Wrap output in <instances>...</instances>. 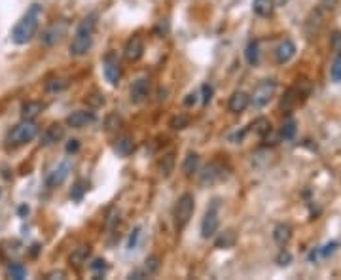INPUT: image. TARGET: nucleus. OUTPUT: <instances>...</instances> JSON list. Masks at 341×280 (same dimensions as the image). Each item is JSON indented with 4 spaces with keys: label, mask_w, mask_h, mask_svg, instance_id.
<instances>
[{
    "label": "nucleus",
    "mask_w": 341,
    "mask_h": 280,
    "mask_svg": "<svg viewBox=\"0 0 341 280\" xmlns=\"http://www.w3.org/2000/svg\"><path fill=\"white\" fill-rule=\"evenodd\" d=\"M67 29H68L67 21H55V23H51V25L42 33L40 44L44 47H51L55 46V44H59V42L63 40V36L67 34Z\"/></svg>",
    "instance_id": "nucleus-9"
},
{
    "label": "nucleus",
    "mask_w": 341,
    "mask_h": 280,
    "mask_svg": "<svg viewBox=\"0 0 341 280\" xmlns=\"http://www.w3.org/2000/svg\"><path fill=\"white\" fill-rule=\"evenodd\" d=\"M199 154L195 152H190V154L184 157V163H182V173L186 178H194V174H197L199 171Z\"/></svg>",
    "instance_id": "nucleus-21"
},
{
    "label": "nucleus",
    "mask_w": 341,
    "mask_h": 280,
    "mask_svg": "<svg viewBox=\"0 0 341 280\" xmlns=\"http://www.w3.org/2000/svg\"><path fill=\"white\" fill-rule=\"evenodd\" d=\"M235 242H237V233L233 229H226V231L218 233V237L214 239V246L220 248V250H229V248L235 246Z\"/></svg>",
    "instance_id": "nucleus-20"
},
{
    "label": "nucleus",
    "mask_w": 341,
    "mask_h": 280,
    "mask_svg": "<svg viewBox=\"0 0 341 280\" xmlns=\"http://www.w3.org/2000/svg\"><path fill=\"white\" fill-rule=\"evenodd\" d=\"M95 15L84 17L80 21V25L74 33V38L70 42V55L72 57H84L89 53V49L93 46V34H95Z\"/></svg>",
    "instance_id": "nucleus-2"
},
{
    "label": "nucleus",
    "mask_w": 341,
    "mask_h": 280,
    "mask_svg": "<svg viewBox=\"0 0 341 280\" xmlns=\"http://www.w3.org/2000/svg\"><path fill=\"white\" fill-rule=\"evenodd\" d=\"M296 55V44L292 40H282L279 46H277V49H275V61L279 63V65H286V63H290V61L294 59Z\"/></svg>",
    "instance_id": "nucleus-18"
},
{
    "label": "nucleus",
    "mask_w": 341,
    "mask_h": 280,
    "mask_svg": "<svg viewBox=\"0 0 341 280\" xmlns=\"http://www.w3.org/2000/svg\"><path fill=\"white\" fill-rule=\"evenodd\" d=\"M89 267H91V271H104V269H107V261L104 260H95Z\"/></svg>",
    "instance_id": "nucleus-44"
},
{
    "label": "nucleus",
    "mask_w": 341,
    "mask_h": 280,
    "mask_svg": "<svg viewBox=\"0 0 341 280\" xmlns=\"http://www.w3.org/2000/svg\"><path fill=\"white\" fill-rule=\"evenodd\" d=\"M8 276H12L15 280H21L27 276V269L21 265V263H12V265L8 267Z\"/></svg>",
    "instance_id": "nucleus-33"
},
{
    "label": "nucleus",
    "mask_w": 341,
    "mask_h": 280,
    "mask_svg": "<svg viewBox=\"0 0 341 280\" xmlns=\"http://www.w3.org/2000/svg\"><path fill=\"white\" fill-rule=\"evenodd\" d=\"M309 93H311V83H309V80H305V78L298 80L281 99V110L282 112L290 114Z\"/></svg>",
    "instance_id": "nucleus-4"
},
{
    "label": "nucleus",
    "mask_w": 341,
    "mask_h": 280,
    "mask_svg": "<svg viewBox=\"0 0 341 280\" xmlns=\"http://www.w3.org/2000/svg\"><path fill=\"white\" fill-rule=\"evenodd\" d=\"M174 165H176V159H174V154H165L158 163V169H160V174L163 178H169L171 174L174 173Z\"/></svg>",
    "instance_id": "nucleus-25"
},
{
    "label": "nucleus",
    "mask_w": 341,
    "mask_h": 280,
    "mask_svg": "<svg viewBox=\"0 0 341 280\" xmlns=\"http://www.w3.org/2000/svg\"><path fill=\"white\" fill-rule=\"evenodd\" d=\"M68 174H70V163H68V161H61V163H57V167H55L51 173L47 174L46 186L47 187L61 186V184H63V182L68 178Z\"/></svg>",
    "instance_id": "nucleus-15"
},
{
    "label": "nucleus",
    "mask_w": 341,
    "mask_h": 280,
    "mask_svg": "<svg viewBox=\"0 0 341 280\" xmlns=\"http://www.w3.org/2000/svg\"><path fill=\"white\" fill-rule=\"evenodd\" d=\"M148 91H150V81L148 78H139L131 83V91H129V99L133 104H142L148 99Z\"/></svg>",
    "instance_id": "nucleus-16"
},
{
    "label": "nucleus",
    "mask_w": 341,
    "mask_h": 280,
    "mask_svg": "<svg viewBox=\"0 0 341 280\" xmlns=\"http://www.w3.org/2000/svg\"><path fill=\"white\" fill-rule=\"evenodd\" d=\"M337 4H339V0H319L317 8H321L324 14H330L337 8Z\"/></svg>",
    "instance_id": "nucleus-37"
},
{
    "label": "nucleus",
    "mask_w": 341,
    "mask_h": 280,
    "mask_svg": "<svg viewBox=\"0 0 341 280\" xmlns=\"http://www.w3.org/2000/svg\"><path fill=\"white\" fill-rule=\"evenodd\" d=\"M161 269V258L160 256H148L144 260V267H142V273L144 276H152Z\"/></svg>",
    "instance_id": "nucleus-30"
},
{
    "label": "nucleus",
    "mask_w": 341,
    "mask_h": 280,
    "mask_svg": "<svg viewBox=\"0 0 341 280\" xmlns=\"http://www.w3.org/2000/svg\"><path fill=\"white\" fill-rule=\"evenodd\" d=\"M67 87H68V81L65 80V78H49V80L46 81L44 89H46L47 93H61V91H65Z\"/></svg>",
    "instance_id": "nucleus-31"
},
{
    "label": "nucleus",
    "mask_w": 341,
    "mask_h": 280,
    "mask_svg": "<svg viewBox=\"0 0 341 280\" xmlns=\"http://www.w3.org/2000/svg\"><path fill=\"white\" fill-rule=\"evenodd\" d=\"M245 59L250 67H256L258 65V61H260V46H258V42H248L247 49H245Z\"/></svg>",
    "instance_id": "nucleus-29"
},
{
    "label": "nucleus",
    "mask_w": 341,
    "mask_h": 280,
    "mask_svg": "<svg viewBox=\"0 0 341 280\" xmlns=\"http://www.w3.org/2000/svg\"><path fill=\"white\" fill-rule=\"evenodd\" d=\"M102 74H104V78L110 86H118L120 83V78H121V65H120V59H118V55L114 53V51H108L104 55V61H102Z\"/></svg>",
    "instance_id": "nucleus-10"
},
{
    "label": "nucleus",
    "mask_w": 341,
    "mask_h": 280,
    "mask_svg": "<svg viewBox=\"0 0 341 280\" xmlns=\"http://www.w3.org/2000/svg\"><path fill=\"white\" fill-rule=\"evenodd\" d=\"M0 197H2V187H0Z\"/></svg>",
    "instance_id": "nucleus-47"
},
{
    "label": "nucleus",
    "mask_w": 341,
    "mask_h": 280,
    "mask_svg": "<svg viewBox=\"0 0 341 280\" xmlns=\"http://www.w3.org/2000/svg\"><path fill=\"white\" fill-rule=\"evenodd\" d=\"M123 55H125V59L131 61V63H137V61L142 59V55H144V40H142L141 36H131V38L125 42Z\"/></svg>",
    "instance_id": "nucleus-13"
},
{
    "label": "nucleus",
    "mask_w": 341,
    "mask_h": 280,
    "mask_svg": "<svg viewBox=\"0 0 341 280\" xmlns=\"http://www.w3.org/2000/svg\"><path fill=\"white\" fill-rule=\"evenodd\" d=\"M290 263H292V254L282 248L281 252H279V256H277V265H279V267H288Z\"/></svg>",
    "instance_id": "nucleus-38"
},
{
    "label": "nucleus",
    "mask_w": 341,
    "mask_h": 280,
    "mask_svg": "<svg viewBox=\"0 0 341 280\" xmlns=\"http://www.w3.org/2000/svg\"><path fill=\"white\" fill-rule=\"evenodd\" d=\"M89 254H91V246H89V244H82V246L74 248V252L70 254L68 261L74 263V265H82V263H86L87 261Z\"/></svg>",
    "instance_id": "nucleus-27"
},
{
    "label": "nucleus",
    "mask_w": 341,
    "mask_h": 280,
    "mask_svg": "<svg viewBox=\"0 0 341 280\" xmlns=\"http://www.w3.org/2000/svg\"><path fill=\"white\" fill-rule=\"evenodd\" d=\"M195 210V199L192 193H184L180 195V199L176 201L174 205V223L178 229H184V227L190 223L192 216H194Z\"/></svg>",
    "instance_id": "nucleus-5"
},
{
    "label": "nucleus",
    "mask_w": 341,
    "mask_h": 280,
    "mask_svg": "<svg viewBox=\"0 0 341 280\" xmlns=\"http://www.w3.org/2000/svg\"><path fill=\"white\" fill-rule=\"evenodd\" d=\"M80 150V142L76 138H72V140H68V144H67V154H76Z\"/></svg>",
    "instance_id": "nucleus-42"
},
{
    "label": "nucleus",
    "mask_w": 341,
    "mask_h": 280,
    "mask_svg": "<svg viewBox=\"0 0 341 280\" xmlns=\"http://www.w3.org/2000/svg\"><path fill=\"white\" fill-rule=\"evenodd\" d=\"M97 121V116L91 110H76L67 118V125L72 129H84V127L91 125Z\"/></svg>",
    "instance_id": "nucleus-12"
},
{
    "label": "nucleus",
    "mask_w": 341,
    "mask_h": 280,
    "mask_svg": "<svg viewBox=\"0 0 341 280\" xmlns=\"http://www.w3.org/2000/svg\"><path fill=\"white\" fill-rule=\"evenodd\" d=\"M227 176L226 169H224V163H220V161H211L208 165H205V169L199 173V184L203 187L207 186H213V184H216V182L224 180Z\"/></svg>",
    "instance_id": "nucleus-8"
},
{
    "label": "nucleus",
    "mask_w": 341,
    "mask_h": 280,
    "mask_svg": "<svg viewBox=\"0 0 341 280\" xmlns=\"http://www.w3.org/2000/svg\"><path fill=\"white\" fill-rule=\"evenodd\" d=\"M42 14H44L42 4H33L29 8L27 14L17 21V25L12 31V42L17 44V46H25V44L33 40L36 33H38V27H40Z\"/></svg>",
    "instance_id": "nucleus-1"
},
{
    "label": "nucleus",
    "mask_w": 341,
    "mask_h": 280,
    "mask_svg": "<svg viewBox=\"0 0 341 280\" xmlns=\"http://www.w3.org/2000/svg\"><path fill=\"white\" fill-rule=\"evenodd\" d=\"M135 144L131 136H120V138L114 142V152L120 155V157H127V155L133 154Z\"/></svg>",
    "instance_id": "nucleus-24"
},
{
    "label": "nucleus",
    "mask_w": 341,
    "mask_h": 280,
    "mask_svg": "<svg viewBox=\"0 0 341 280\" xmlns=\"http://www.w3.org/2000/svg\"><path fill=\"white\" fill-rule=\"evenodd\" d=\"M252 131H254L260 138H266L269 133H271V121L268 120V118H258V120L252 121Z\"/></svg>",
    "instance_id": "nucleus-28"
},
{
    "label": "nucleus",
    "mask_w": 341,
    "mask_h": 280,
    "mask_svg": "<svg viewBox=\"0 0 341 280\" xmlns=\"http://www.w3.org/2000/svg\"><path fill=\"white\" fill-rule=\"evenodd\" d=\"M195 100H197V93H192V95H188V99L184 100V104H186V106H192V104H195Z\"/></svg>",
    "instance_id": "nucleus-45"
},
{
    "label": "nucleus",
    "mask_w": 341,
    "mask_h": 280,
    "mask_svg": "<svg viewBox=\"0 0 341 280\" xmlns=\"http://www.w3.org/2000/svg\"><path fill=\"white\" fill-rule=\"evenodd\" d=\"M250 106V95L245 91H235L227 100V110L231 114H243Z\"/></svg>",
    "instance_id": "nucleus-17"
},
{
    "label": "nucleus",
    "mask_w": 341,
    "mask_h": 280,
    "mask_svg": "<svg viewBox=\"0 0 341 280\" xmlns=\"http://www.w3.org/2000/svg\"><path fill=\"white\" fill-rule=\"evenodd\" d=\"M65 136V127L61 125V123H51L49 127H46V131L40 134V144L42 148H47V146H54L57 144L59 140H63Z\"/></svg>",
    "instance_id": "nucleus-14"
},
{
    "label": "nucleus",
    "mask_w": 341,
    "mask_h": 280,
    "mask_svg": "<svg viewBox=\"0 0 341 280\" xmlns=\"http://www.w3.org/2000/svg\"><path fill=\"white\" fill-rule=\"evenodd\" d=\"M46 278H65V273L63 271H54V273L46 274Z\"/></svg>",
    "instance_id": "nucleus-46"
},
{
    "label": "nucleus",
    "mask_w": 341,
    "mask_h": 280,
    "mask_svg": "<svg viewBox=\"0 0 341 280\" xmlns=\"http://www.w3.org/2000/svg\"><path fill=\"white\" fill-rule=\"evenodd\" d=\"M330 78L334 81H341V53H335V59L330 67Z\"/></svg>",
    "instance_id": "nucleus-34"
},
{
    "label": "nucleus",
    "mask_w": 341,
    "mask_h": 280,
    "mask_svg": "<svg viewBox=\"0 0 341 280\" xmlns=\"http://www.w3.org/2000/svg\"><path fill=\"white\" fill-rule=\"evenodd\" d=\"M324 17H326V14L322 12L321 8H314L313 12L307 15L305 25H303V29H305V34H307V38H313V36H317V34L321 33L322 25H324Z\"/></svg>",
    "instance_id": "nucleus-11"
},
{
    "label": "nucleus",
    "mask_w": 341,
    "mask_h": 280,
    "mask_svg": "<svg viewBox=\"0 0 341 280\" xmlns=\"http://www.w3.org/2000/svg\"><path fill=\"white\" fill-rule=\"evenodd\" d=\"M121 118L118 116V114H108L107 116V120H104V127H107L108 131H118L121 127Z\"/></svg>",
    "instance_id": "nucleus-35"
},
{
    "label": "nucleus",
    "mask_w": 341,
    "mask_h": 280,
    "mask_svg": "<svg viewBox=\"0 0 341 280\" xmlns=\"http://www.w3.org/2000/svg\"><path fill=\"white\" fill-rule=\"evenodd\" d=\"M275 93H277V80H275V78H266V80H261L260 83L254 87V91L250 95V102H252L256 108H264L271 102Z\"/></svg>",
    "instance_id": "nucleus-6"
},
{
    "label": "nucleus",
    "mask_w": 341,
    "mask_h": 280,
    "mask_svg": "<svg viewBox=\"0 0 341 280\" xmlns=\"http://www.w3.org/2000/svg\"><path fill=\"white\" fill-rule=\"evenodd\" d=\"M296 133H298V121H296L294 118L284 120V123H282L281 129H279V136H281L282 140H292L296 136Z\"/></svg>",
    "instance_id": "nucleus-26"
},
{
    "label": "nucleus",
    "mask_w": 341,
    "mask_h": 280,
    "mask_svg": "<svg viewBox=\"0 0 341 280\" xmlns=\"http://www.w3.org/2000/svg\"><path fill=\"white\" fill-rule=\"evenodd\" d=\"M275 10V0H252V12L258 17H271Z\"/></svg>",
    "instance_id": "nucleus-23"
},
{
    "label": "nucleus",
    "mask_w": 341,
    "mask_h": 280,
    "mask_svg": "<svg viewBox=\"0 0 341 280\" xmlns=\"http://www.w3.org/2000/svg\"><path fill=\"white\" fill-rule=\"evenodd\" d=\"M337 246H339V242H328L326 246H322L321 250H319V252H321V256L322 258H328V256H330V254H334L335 250H337Z\"/></svg>",
    "instance_id": "nucleus-40"
},
{
    "label": "nucleus",
    "mask_w": 341,
    "mask_h": 280,
    "mask_svg": "<svg viewBox=\"0 0 341 280\" xmlns=\"http://www.w3.org/2000/svg\"><path fill=\"white\" fill-rule=\"evenodd\" d=\"M87 189V184L84 180H78L76 184H74V187L70 189V199L74 201H80L82 197H84V193H86Z\"/></svg>",
    "instance_id": "nucleus-36"
},
{
    "label": "nucleus",
    "mask_w": 341,
    "mask_h": 280,
    "mask_svg": "<svg viewBox=\"0 0 341 280\" xmlns=\"http://www.w3.org/2000/svg\"><path fill=\"white\" fill-rule=\"evenodd\" d=\"M292 227L288 226V223H277L273 229V240L279 244V246H286L290 239H292Z\"/></svg>",
    "instance_id": "nucleus-22"
},
{
    "label": "nucleus",
    "mask_w": 341,
    "mask_h": 280,
    "mask_svg": "<svg viewBox=\"0 0 341 280\" xmlns=\"http://www.w3.org/2000/svg\"><path fill=\"white\" fill-rule=\"evenodd\" d=\"M139 233H141V227H135V231L131 233V237H129V250H133L135 244H137V239H139Z\"/></svg>",
    "instance_id": "nucleus-43"
},
{
    "label": "nucleus",
    "mask_w": 341,
    "mask_h": 280,
    "mask_svg": "<svg viewBox=\"0 0 341 280\" xmlns=\"http://www.w3.org/2000/svg\"><path fill=\"white\" fill-rule=\"evenodd\" d=\"M188 125H190V118H188V116H174V118H171V121H169V127H171L173 131H182V129H186Z\"/></svg>",
    "instance_id": "nucleus-32"
},
{
    "label": "nucleus",
    "mask_w": 341,
    "mask_h": 280,
    "mask_svg": "<svg viewBox=\"0 0 341 280\" xmlns=\"http://www.w3.org/2000/svg\"><path fill=\"white\" fill-rule=\"evenodd\" d=\"M46 110V104L40 100H29L21 106V120H36Z\"/></svg>",
    "instance_id": "nucleus-19"
},
{
    "label": "nucleus",
    "mask_w": 341,
    "mask_h": 280,
    "mask_svg": "<svg viewBox=\"0 0 341 280\" xmlns=\"http://www.w3.org/2000/svg\"><path fill=\"white\" fill-rule=\"evenodd\" d=\"M40 134V125L34 120H21L17 125L12 127V131L6 136V146L8 148H19L34 140Z\"/></svg>",
    "instance_id": "nucleus-3"
},
{
    "label": "nucleus",
    "mask_w": 341,
    "mask_h": 280,
    "mask_svg": "<svg viewBox=\"0 0 341 280\" xmlns=\"http://www.w3.org/2000/svg\"><path fill=\"white\" fill-rule=\"evenodd\" d=\"M330 47L334 49L335 53H341V33L339 31H334L332 36H330Z\"/></svg>",
    "instance_id": "nucleus-39"
},
{
    "label": "nucleus",
    "mask_w": 341,
    "mask_h": 280,
    "mask_svg": "<svg viewBox=\"0 0 341 280\" xmlns=\"http://www.w3.org/2000/svg\"><path fill=\"white\" fill-rule=\"evenodd\" d=\"M218 208H220V201L214 199L213 205L207 208V212L203 216V221H201V237L203 239H213L214 235L218 233V226H220Z\"/></svg>",
    "instance_id": "nucleus-7"
},
{
    "label": "nucleus",
    "mask_w": 341,
    "mask_h": 280,
    "mask_svg": "<svg viewBox=\"0 0 341 280\" xmlns=\"http://www.w3.org/2000/svg\"><path fill=\"white\" fill-rule=\"evenodd\" d=\"M203 95H205V97H203V104H208L211 99H213V87L208 86V83L203 86Z\"/></svg>",
    "instance_id": "nucleus-41"
}]
</instances>
